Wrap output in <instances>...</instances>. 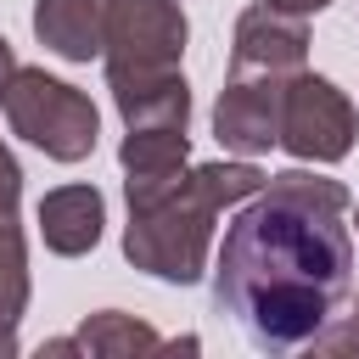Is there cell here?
<instances>
[{"label":"cell","mask_w":359,"mask_h":359,"mask_svg":"<svg viewBox=\"0 0 359 359\" xmlns=\"http://www.w3.org/2000/svg\"><path fill=\"white\" fill-rule=\"evenodd\" d=\"M118 0H39L34 6V34L67 62H90L107 50V22Z\"/></svg>","instance_id":"cell-9"},{"label":"cell","mask_w":359,"mask_h":359,"mask_svg":"<svg viewBox=\"0 0 359 359\" xmlns=\"http://www.w3.org/2000/svg\"><path fill=\"white\" fill-rule=\"evenodd\" d=\"M185 50V11L174 0H118L107 22V73L174 67Z\"/></svg>","instance_id":"cell-5"},{"label":"cell","mask_w":359,"mask_h":359,"mask_svg":"<svg viewBox=\"0 0 359 359\" xmlns=\"http://www.w3.org/2000/svg\"><path fill=\"white\" fill-rule=\"evenodd\" d=\"M17 196H22V168H17V157L0 146V208H17Z\"/></svg>","instance_id":"cell-15"},{"label":"cell","mask_w":359,"mask_h":359,"mask_svg":"<svg viewBox=\"0 0 359 359\" xmlns=\"http://www.w3.org/2000/svg\"><path fill=\"white\" fill-rule=\"evenodd\" d=\"M107 90L129 129H185L191 90L180 67H146V73H107Z\"/></svg>","instance_id":"cell-8"},{"label":"cell","mask_w":359,"mask_h":359,"mask_svg":"<svg viewBox=\"0 0 359 359\" xmlns=\"http://www.w3.org/2000/svg\"><path fill=\"white\" fill-rule=\"evenodd\" d=\"M118 163L129 174V208H140L185 174V129H129Z\"/></svg>","instance_id":"cell-11"},{"label":"cell","mask_w":359,"mask_h":359,"mask_svg":"<svg viewBox=\"0 0 359 359\" xmlns=\"http://www.w3.org/2000/svg\"><path fill=\"white\" fill-rule=\"evenodd\" d=\"M101 224H107V208H101L95 185H56V191L39 196V236L62 258L90 252L101 241Z\"/></svg>","instance_id":"cell-10"},{"label":"cell","mask_w":359,"mask_h":359,"mask_svg":"<svg viewBox=\"0 0 359 359\" xmlns=\"http://www.w3.org/2000/svg\"><path fill=\"white\" fill-rule=\"evenodd\" d=\"M17 79V56H11V45L0 39V101H6V84Z\"/></svg>","instance_id":"cell-17"},{"label":"cell","mask_w":359,"mask_h":359,"mask_svg":"<svg viewBox=\"0 0 359 359\" xmlns=\"http://www.w3.org/2000/svg\"><path fill=\"white\" fill-rule=\"evenodd\" d=\"M0 107H6L11 135H22L28 146H39L56 163H84L95 151L101 118H95L90 95L62 84V79H50L45 67H17V79L6 84Z\"/></svg>","instance_id":"cell-3"},{"label":"cell","mask_w":359,"mask_h":359,"mask_svg":"<svg viewBox=\"0 0 359 359\" xmlns=\"http://www.w3.org/2000/svg\"><path fill=\"white\" fill-rule=\"evenodd\" d=\"M303 56H309V28L303 17L258 0L236 17V45H230V79H292L303 73Z\"/></svg>","instance_id":"cell-6"},{"label":"cell","mask_w":359,"mask_h":359,"mask_svg":"<svg viewBox=\"0 0 359 359\" xmlns=\"http://www.w3.org/2000/svg\"><path fill=\"white\" fill-rule=\"evenodd\" d=\"M342 213L348 191L337 180L286 168L230 219L213 258V309L230 314L252 348L292 353L325 331L353 280Z\"/></svg>","instance_id":"cell-1"},{"label":"cell","mask_w":359,"mask_h":359,"mask_svg":"<svg viewBox=\"0 0 359 359\" xmlns=\"http://www.w3.org/2000/svg\"><path fill=\"white\" fill-rule=\"evenodd\" d=\"M353 224H359V208H353Z\"/></svg>","instance_id":"cell-18"},{"label":"cell","mask_w":359,"mask_h":359,"mask_svg":"<svg viewBox=\"0 0 359 359\" xmlns=\"http://www.w3.org/2000/svg\"><path fill=\"white\" fill-rule=\"evenodd\" d=\"M163 348H196V337H185V342H163L151 325H140V320H129V314H118V309H107V314H90L73 337H62V342H50V353H163Z\"/></svg>","instance_id":"cell-12"},{"label":"cell","mask_w":359,"mask_h":359,"mask_svg":"<svg viewBox=\"0 0 359 359\" xmlns=\"http://www.w3.org/2000/svg\"><path fill=\"white\" fill-rule=\"evenodd\" d=\"M286 84L292 79H230L219 107H213V135L224 151L258 157L269 146H280V107H286Z\"/></svg>","instance_id":"cell-7"},{"label":"cell","mask_w":359,"mask_h":359,"mask_svg":"<svg viewBox=\"0 0 359 359\" xmlns=\"http://www.w3.org/2000/svg\"><path fill=\"white\" fill-rule=\"evenodd\" d=\"M28 309V252H22V224L17 208H0V331H17Z\"/></svg>","instance_id":"cell-13"},{"label":"cell","mask_w":359,"mask_h":359,"mask_svg":"<svg viewBox=\"0 0 359 359\" xmlns=\"http://www.w3.org/2000/svg\"><path fill=\"white\" fill-rule=\"evenodd\" d=\"M264 191V174L252 163H202L191 174H180L163 196L129 208V230H123V252L135 269L157 275V280H180L191 286L208 264V241H213V219L230 202H247Z\"/></svg>","instance_id":"cell-2"},{"label":"cell","mask_w":359,"mask_h":359,"mask_svg":"<svg viewBox=\"0 0 359 359\" xmlns=\"http://www.w3.org/2000/svg\"><path fill=\"white\" fill-rule=\"evenodd\" d=\"M269 6H280V11H292V17H314V11H325L331 0H269Z\"/></svg>","instance_id":"cell-16"},{"label":"cell","mask_w":359,"mask_h":359,"mask_svg":"<svg viewBox=\"0 0 359 359\" xmlns=\"http://www.w3.org/2000/svg\"><path fill=\"white\" fill-rule=\"evenodd\" d=\"M353 129H359V118H353L348 95H342L331 79H320V73H292L286 107H280V146H286L297 163H337V157H348Z\"/></svg>","instance_id":"cell-4"},{"label":"cell","mask_w":359,"mask_h":359,"mask_svg":"<svg viewBox=\"0 0 359 359\" xmlns=\"http://www.w3.org/2000/svg\"><path fill=\"white\" fill-rule=\"evenodd\" d=\"M314 348H320V353H359V297H353V314H348L337 331H320V337H314Z\"/></svg>","instance_id":"cell-14"}]
</instances>
